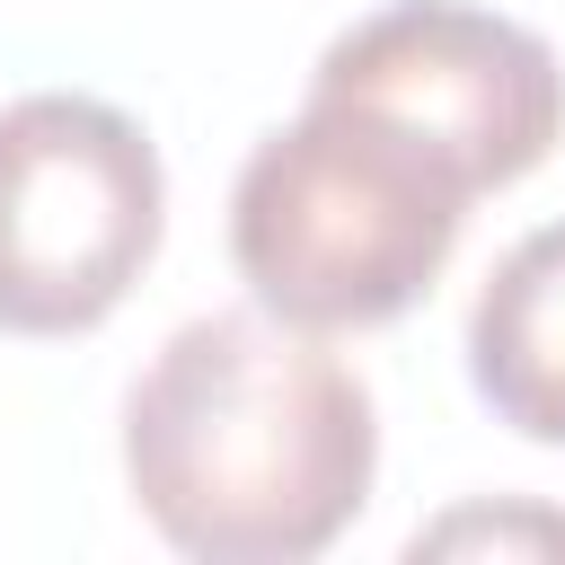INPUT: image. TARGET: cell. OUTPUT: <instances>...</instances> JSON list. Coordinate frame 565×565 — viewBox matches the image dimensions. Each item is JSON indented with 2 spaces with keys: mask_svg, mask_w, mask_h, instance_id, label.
Segmentation results:
<instances>
[{
  "mask_svg": "<svg viewBox=\"0 0 565 565\" xmlns=\"http://www.w3.org/2000/svg\"><path fill=\"white\" fill-rule=\"evenodd\" d=\"M380 424L327 335L274 309L185 318L124 397V486L203 565H300L371 503Z\"/></svg>",
  "mask_w": 565,
  "mask_h": 565,
  "instance_id": "1",
  "label": "cell"
},
{
  "mask_svg": "<svg viewBox=\"0 0 565 565\" xmlns=\"http://www.w3.org/2000/svg\"><path fill=\"white\" fill-rule=\"evenodd\" d=\"M468 177L371 106L309 97L274 124L230 185V256L256 309L353 335L415 309L468 221Z\"/></svg>",
  "mask_w": 565,
  "mask_h": 565,
  "instance_id": "2",
  "label": "cell"
},
{
  "mask_svg": "<svg viewBox=\"0 0 565 565\" xmlns=\"http://www.w3.org/2000/svg\"><path fill=\"white\" fill-rule=\"evenodd\" d=\"M168 177L150 132L71 88L0 106V335H79L159 256Z\"/></svg>",
  "mask_w": 565,
  "mask_h": 565,
  "instance_id": "3",
  "label": "cell"
},
{
  "mask_svg": "<svg viewBox=\"0 0 565 565\" xmlns=\"http://www.w3.org/2000/svg\"><path fill=\"white\" fill-rule=\"evenodd\" d=\"M309 97L388 115L433 159H450L468 194L530 177L565 141V62L547 53V35L468 0H388L353 18L318 53Z\"/></svg>",
  "mask_w": 565,
  "mask_h": 565,
  "instance_id": "4",
  "label": "cell"
},
{
  "mask_svg": "<svg viewBox=\"0 0 565 565\" xmlns=\"http://www.w3.org/2000/svg\"><path fill=\"white\" fill-rule=\"evenodd\" d=\"M468 380L521 441L565 450V221L512 238L477 282Z\"/></svg>",
  "mask_w": 565,
  "mask_h": 565,
  "instance_id": "5",
  "label": "cell"
},
{
  "mask_svg": "<svg viewBox=\"0 0 565 565\" xmlns=\"http://www.w3.org/2000/svg\"><path fill=\"white\" fill-rule=\"evenodd\" d=\"M415 556H565V512L547 503H468L415 530Z\"/></svg>",
  "mask_w": 565,
  "mask_h": 565,
  "instance_id": "6",
  "label": "cell"
}]
</instances>
